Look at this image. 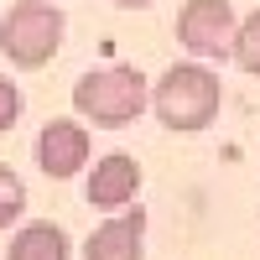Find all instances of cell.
I'll use <instances>...</instances> for the list:
<instances>
[{
  "mask_svg": "<svg viewBox=\"0 0 260 260\" xmlns=\"http://www.w3.org/2000/svg\"><path fill=\"white\" fill-rule=\"evenodd\" d=\"M62 31H68V21L52 0H16L0 21V52L16 68H47L52 52L62 47Z\"/></svg>",
  "mask_w": 260,
  "mask_h": 260,
  "instance_id": "obj_3",
  "label": "cell"
},
{
  "mask_svg": "<svg viewBox=\"0 0 260 260\" xmlns=\"http://www.w3.org/2000/svg\"><path fill=\"white\" fill-rule=\"evenodd\" d=\"M73 110L99 125V130H125L136 125L146 110H151V83L141 68L130 62H115V68H94L73 83Z\"/></svg>",
  "mask_w": 260,
  "mask_h": 260,
  "instance_id": "obj_2",
  "label": "cell"
},
{
  "mask_svg": "<svg viewBox=\"0 0 260 260\" xmlns=\"http://www.w3.org/2000/svg\"><path fill=\"white\" fill-rule=\"evenodd\" d=\"M16 120H21V89H16L6 73H0V136H6Z\"/></svg>",
  "mask_w": 260,
  "mask_h": 260,
  "instance_id": "obj_11",
  "label": "cell"
},
{
  "mask_svg": "<svg viewBox=\"0 0 260 260\" xmlns=\"http://www.w3.org/2000/svg\"><path fill=\"white\" fill-rule=\"evenodd\" d=\"M21 208H26V187H21V177L0 161V229H11L21 219Z\"/></svg>",
  "mask_w": 260,
  "mask_h": 260,
  "instance_id": "obj_10",
  "label": "cell"
},
{
  "mask_svg": "<svg viewBox=\"0 0 260 260\" xmlns=\"http://www.w3.org/2000/svg\"><path fill=\"white\" fill-rule=\"evenodd\" d=\"M136 187H141V161H136V156H125V151H110V156H99V161H94L83 198H89V208L125 213L130 203H136Z\"/></svg>",
  "mask_w": 260,
  "mask_h": 260,
  "instance_id": "obj_6",
  "label": "cell"
},
{
  "mask_svg": "<svg viewBox=\"0 0 260 260\" xmlns=\"http://www.w3.org/2000/svg\"><path fill=\"white\" fill-rule=\"evenodd\" d=\"M11 260H68L73 255V240L62 234V224L52 219H31V224H21L11 234Z\"/></svg>",
  "mask_w": 260,
  "mask_h": 260,
  "instance_id": "obj_8",
  "label": "cell"
},
{
  "mask_svg": "<svg viewBox=\"0 0 260 260\" xmlns=\"http://www.w3.org/2000/svg\"><path fill=\"white\" fill-rule=\"evenodd\" d=\"M234 62H240L250 78H260V11H250V16L240 21V37H234Z\"/></svg>",
  "mask_w": 260,
  "mask_h": 260,
  "instance_id": "obj_9",
  "label": "cell"
},
{
  "mask_svg": "<svg viewBox=\"0 0 260 260\" xmlns=\"http://www.w3.org/2000/svg\"><path fill=\"white\" fill-rule=\"evenodd\" d=\"M219 104H224V83L213 68L203 62H172V68L151 83V115H156L167 130L177 136H198L219 120Z\"/></svg>",
  "mask_w": 260,
  "mask_h": 260,
  "instance_id": "obj_1",
  "label": "cell"
},
{
  "mask_svg": "<svg viewBox=\"0 0 260 260\" xmlns=\"http://www.w3.org/2000/svg\"><path fill=\"white\" fill-rule=\"evenodd\" d=\"M115 6H156V0H115Z\"/></svg>",
  "mask_w": 260,
  "mask_h": 260,
  "instance_id": "obj_12",
  "label": "cell"
},
{
  "mask_svg": "<svg viewBox=\"0 0 260 260\" xmlns=\"http://www.w3.org/2000/svg\"><path fill=\"white\" fill-rule=\"evenodd\" d=\"M234 37H240V16L229 0H187L177 11V42L192 57H234Z\"/></svg>",
  "mask_w": 260,
  "mask_h": 260,
  "instance_id": "obj_4",
  "label": "cell"
},
{
  "mask_svg": "<svg viewBox=\"0 0 260 260\" xmlns=\"http://www.w3.org/2000/svg\"><path fill=\"white\" fill-rule=\"evenodd\" d=\"M89 151H94V141H89V130L78 120H47L42 136H37V167L52 182H68V177H78L89 167Z\"/></svg>",
  "mask_w": 260,
  "mask_h": 260,
  "instance_id": "obj_5",
  "label": "cell"
},
{
  "mask_svg": "<svg viewBox=\"0 0 260 260\" xmlns=\"http://www.w3.org/2000/svg\"><path fill=\"white\" fill-rule=\"evenodd\" d=\"M89 260H141L146 255V213L141 208H125V213H110L83 245Z\"/></svg>",
  "mask_w": 260,
  "mask_h": 260,
  "instance_id": "obj_7",
  "label": "cell"
}]
</instances>
